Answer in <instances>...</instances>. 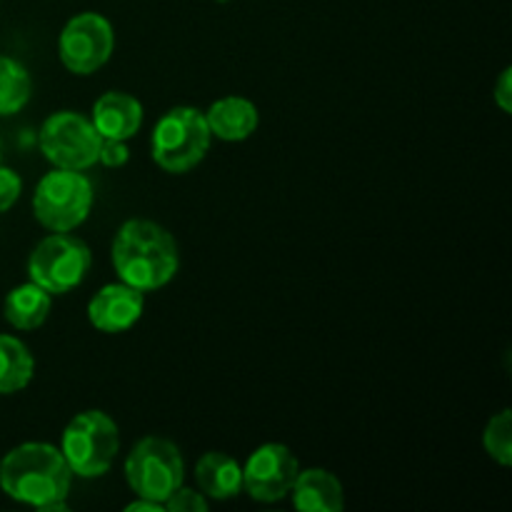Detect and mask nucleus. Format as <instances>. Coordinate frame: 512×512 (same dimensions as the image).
<instances>
[{"mask_svg": "<svg viewBox=\"0 0 512 512\" xmlns=\"http://www.w3.org/2000/svg\"><path fill=\"white\" fill-rule=\"evenodd\" d=\"M163 508L170 512H205L208 510V500H205V495L200 493V490L180 485V488L165 500Z\"/></svg>", "mask_w": 512, "mask_h": 512, "instance_id": "nucleus-20", "label": "nucleus"}, {"mask_svg": "<svg viewBox=\"0 0 512 512\" xmlns=\"http://www.w3.org/2000/svg\"><path fill=\"white\" fill-rule=\"evenodd\" d=\"M93 125L100 138L130 140L143 125V105L133 95L110 90L95 100Z\"/></svg>", "mask_w": 512, "mask_h": 512, "instance_id": "nucleus-12", "label": "nucleus"}, {"mask_svg": "<svg viewBox=\"0 0 512 512\" xmlns=\"http://www.w3.org/2000/svg\"><path fill=\"white\" fill-rule=\"evenodd\" d=\"M38 143L45 160L53 163V168L88 170L90 165L98 163L103 138L95 130L93 120L85 118L83 113L60 110L45 120Z\"/></svg>", "mask_w": 512, "mask_h": 512, "instance_id": "nucleus-7", "label": "nucleus"}, {"mask_svg": "<svg viewBox=\"0 0 512 512\" xmlns=\"http://www.w3.org/2000/svg\"><path fill=\"white\" fill-rule=\"evenodd\" d=\"M50 305H53V300H50L48 290H43L30 280V283L10 290L3 303V313L13 328L35 330L48 320Z\"/></svg>", "mask_w": 512, "mask_h": 512, "instance_id": "nucleus-16", "label": "nucleus"}, {"mask_svg": "<svg viewBox=\"0 0 512 512\" xmlns=\"http://www.w3.org/2000/svg\"><path fill=\"white\" fill-rule=\"evenodd\" d=\"M145 310V293L128 283H110L100 288L88 303V320L100 333H125L140 320Z\"/></svg>", "mask_w": 512, "mask_h": 512, "instance_id": "nucleus-11", "label": "nucleus"}, {"mask_svg": "<svg viewBox=\"0 0 512 512\" xmlns=\"http://www.w3.org/2000/svg\"><path fill=\"white\" fill-rule=\"evenodd\" d=\"M205 120H208L210 135L228 140V143H240L258 130L260 115L253 100L228 95V98H220L210 105Z\"/></svg>", "mask_w": 512, "mask_h": 512, "instance_id": "nucleus-13", "label": "nucleus"}, {"mask_svg": "<svg viewBox=\"0 0 512 512\" xmlns=\"http://www.w3.org/2000/svg\"><path fill=\"white\" fill-rule=\"evenodd\" d=\"M128 512H138V510H150V512H163L165 508L160 503H155V500H148V498H138L135 503H130L128 508H125Z\"/></svg>", "mask_w": 512, "mask_h": 512, "instance_id": "nucleus-24", "label": "nucleus"}, {"mask_svg": "<svg viewBox=\"0 0 512 512\" xmlns=\"http://www.w3.org/2000/svg\"><path fill=\"white\" fill-rule=\"evenodd\" d=\"M300 463L283 443H265L248 458L243 468V488L258 503H275L293 490Z\"/></svg>", "mask_w": 512, "mask_h": 512, "instance_id": "nucleus-10", "label": "nucleus"}, {"mask_svg": "<svg viewBox=\"0 0 512 512\" xmlns=\"http://www.w3.org/2000/svg\"><path fill=\"white\" fill-rule=\"evenodd\" d=\"M120 448L118 423L103 410H83L63 430L65 463L80 478H100L110 470Z\"/></svg>", "mask_w": 512, "mask_h": 512, "instance_id": "nucleus-3", "label": "nucleus"}, {"mask_svg": "<svg viewBox=\"0 0 512 512\" xmlns=\"http://www.w3.org/2000/svg\"><path fill=\"white\" fill-rule=\"evenodd\" d=\"M128 148H125V140H110L103 138L98 153V163L108 165V168H120L123 163H128Z\"/></svg>", "mask_w": 512, "mask_h": 512, "instance_id": "nucleus-22", "label": "nucleus"}, {"mask_svg": "<svg viewBox=\"0 0 512 512\" xmlns=\"http://www.w3.org/2000/svg\"><path fill=\"white\" fill-rule=\"evenodd\" d=\"M23 193V180L15 170L0 165V213L10 210Z\"/></svg>", "mask_w": 512, "mask_h": 512, "instance_id": "nucleus-21", "label": "nucleus"}, {"mask_svg": "<svg viewBox=\"0 0 512 512\" xmlns=\"http://www.w3.org/2000/svg\"><path fill=\"white\" fill-rule=\"evenodd\" d=\"M73 470L63 453L48 443H23L0 460V488L8 498L40 512L68 510L65 498Z\"/></svg>", "mask_w": 512, "mask_h": 512, "instance_id": "nucleus-1", "label": "nucleus"}, {"mask_svg": "<svg viewBox=\"0 0 512 512\" xmlns=\"http://www.w3.org/2000/svg\"><path fill=\"white\" fill-rule=\"evenodd\" d=\"M0 160H3V143H0Z\"/></svg>", "mask_w": 512, "mask_h": 512, "instance_id": "nucleus-25", "label": "nucleus"}, {"mask_svg": "<svg viewBox=\"0 0 512 512\" xmlns=\"http://www.w3.org/2000/svg\"><path fill=\"white\" fill-rule=\"evenodd\" d=\"M33 95L30 75L18 60L0 55V115H15Z\"/></svg>", "mask_w": 512, "mask_h": 512, "instance_id": "nucleus-18", "label": "nucleus"}, {"mask_svg": "<svg viewBox=\"0 0 512 512\" xmlns=\"http://www.w3.org/2000/svg\"><path fill=\"white\" fill-rule=\"evenodd\" d=\"M495 103L500 105L503 113H510L512 110V73L510 68L503 70V75L498 78V85H495Z\"/></svg>", "mask_w": 512, "mask_h": 512, "instance_id": "nucleus-23", "label": "nucleus"}, {"mask_svg": "<svg viewBox=\"0 0 512 512\" xmlns=\"http://www.w3.org/2000/svg\"><path fill=\"white\" fill-rule=\"evenodd\" d=\"M293 505L303 512H340L345 508L343 485L323 468L300 470L293 485Z\"/></svg>", "mask_w": 512, "mask_h": 512, "instance_id": "nucleus-14", "label": "nucleus"}, {"mask_svg": "<svg viewBox=\"0 0 512 512\" xmlns=\"http://www.w3.org/2000/svg\"><path fill=\"white\" fill-rule=\"evenodd\" d=\"M35 375L30 350L13 335H0V395H13L28 388Z\"/></svg>", "mask_w": 512, "mask_h": 512, "instance_id": "nucleus-17", "label": "nucleus"}, {"mask_svg": "<svg viewBox=\"0 0 512 512\" xmlns=\"http://www.w3.org/2000/svg\"><path fill=\"white\" fill-rule=\"evenodd\" d=\"M90 250L83 240L68 233H53L40 240L30 253L28 275L50 295H63L78 288L90 270Z\"/></svg>", "mask_w": 512, "mask_h": 512, "instance_id": "nucleus-8", "label": "nucleus"}, {"mask_svg": "<svg viewBox=\"0 0 512 512\" xmlns=\"http://www.w3.org/2000/svg\"><path fill=\"white\" fill-rule=\"evenodd\" d=\"M210 128L205 113L190 105H178L158 120L153 130V160L165 173H188L210 148Z\"/></svg>", "mask_w": 512, "mask_h": 512, "instance_id": "nucleus-4", "label": "nucleus"}, {"mask_svg": "<svg viewBox=\"0 0 512 512\" xmlns=\"http://www.w3.org/2000/svg\"><path fill=\"white\" fill-rule=\"evenodd\" d=\"M93 205V185L83 170L55 168L43 175L33 195V213L43 228L70 233L78 228Z\"/></svg>", "mask_w": 512, "mask_h": 512, "instance_id": "nucleus-5", "label": "nucleus"}, {"mask_svg": "<svg viewBox=\"0 0 512 512\" xmlns=\"http://www.w3.org/2000/svg\"><path fill=\"white\" fill-rule=\"evenodd\" d=\"M485 450H488L490 458L495 463H500L503 468H508L512 463V413L508 408L500 410L498 415L488 420L483 433Z\"/></svg>", "mask_w": 512, "mask_h": 512, "instance_id": "nucleus-19", "label": "nucleus"}, {"mask_svg": "<svg viewBox=\"0 0 512 512\" xmlns=\"http://www.w3.org/2000/svg\"><path fill=\"white\" fill-rule=\"evenodd\" d=\"M125 480L138 498L163 505L185 480V463L178 445L165 438H143L125 460Z\"/></svg>", "mask_w": 512, "mask_h": 512, "instance_id": "nucleus-6", "label": "nucleus"}, {"mask_svg": "<svg viewBox=\"0 0 512 512\" xmlns=\"http://www.w3.org/2000/svg\"><path fill=\"white\" fill-rule=\"evenodd\" d=\"M195 483L205 498L230 500L243 490V468L228 453H205L195 463Z\"/></svg>", "mask_w": 512, "mask_h": 512, "instance_id": "nucleus-15", "label": "nucleus"}, {"mask_svg": "<svg viewBox=\"0 0 512 512\" xmlns=\"http://www.w3.org/2000/svg\"><path fill=\"white\" fill-rule=\"evenodd\" d=\"M115 50V30L105 15L80 13L65 23L58 38V55L75 75H90L103 68Z\"/></svg>", "mask_w": 512, "mask_h": 512, "instance_id": "nucleus-9", "label": "nucleus"}, {"mask_svg": "<svg viewBox=\"0 0 512 512\" xmlns=\"http://www.w3.org/2000/svg\"><path fill=\"white\" fill-rule=\"evenodd\" d=\"M110 255L120 280L143 293L165 288L180 268L178 243L153 220H128L120 225Z\"/></svg>", "mask_w": 512, "mask_h": 512, "instance_id": "nucleus-2", "label": "nucleus"}]
</instances>
